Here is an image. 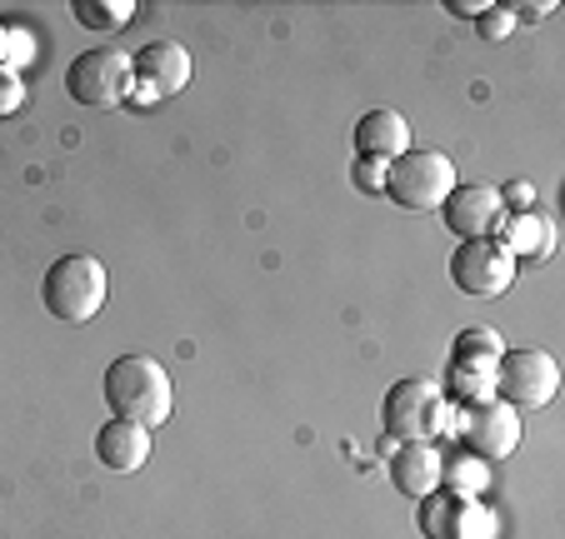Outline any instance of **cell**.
<instances>
[{"instance_id":"cell-11","label":"cell","mask_w":565,"mask_h":539,"mask_svg":"<svg viewBox=\"0 0 565 539\" xmlns=\"http://www.w3.org/2000/svg\"><path fill=\"white\" fill-rule=\"evenodd\" d=\"M191 85V51L181 41H150L146 51L136 55V90L140 100L156 96H181Z\"/></svg>"},{"instance_id":"cell-17","label":"cell","mask_w":565,"mask_h":539,"mask_svg":"<svg viewBox=\"0 0 565 539\" xmlns=\"http://www.w3.org/2000/svg\"><path fill=\"white\" fill-rule=\"evenodd\" d=\"M486 460H476V455H456V460H446V470H440V485L450 489V495H460V499H480L486 495Z\"/></svg>"},{"instance_id":"cell-5","label":"cell","mask_w":565,"mask_h":539,"mask_svg":"<svg viewBox=\"0 0 565 539\" xmlns=\"http://www.w3.org/2000/svg\"><path fill=\"white\" fill-rule=\"evenodd\" d=\"M440 430H456V405L446 400V390L436 380H395L385 395V434L406 444Z\"/></svg>"},{"instance_id":"cell-10","label":"cell","mask_w":565,"mask_h":539,"mask_svg":"<svg viewBox=\"0 0 565 539\" xmlns=\"http://www.w3.org/2000/svg\"><path fill=\"white\" fill-rule=\"evenodd\" d=\"M440 220L460 240H495V230L505 225V201L495 185H456L440 205Z\"/></svg>"},{"instance_id":"cell-12","label":"cell","mask_w":565,"mask_h":539,"mask_svg":"<svg viewBox=\"0 0 565 539\" xmlns=\"http://www.w3.org/2000/svg\"><path fill=\"white\" fill-rule=\"evenodd\" d=\"M440 470H446V455H440L430 440H406L391 455L395 489H401V495H411V499L436 495V489H440Z\"/></svg>"},{"instance_id":"cell-16","label":"cell","mask_w":565,"mask_h":539,"mask_svg":"<svg viewBox=\"0 0 565 539\" xmlns=\"http://www.w3.org/2000/svg\"><path fill=\"white\" fill-rule=\"evenodd\" d=\"M460 509H466V499L450 495V489L446 495H440V489L426 495L420 499V535L426 539H456L460 535Z\"/></svg>"},{"instance_id":"cell-18","label":"cell","mask_w":565,"mask_h":539,"mask_svg":"<svg viewBox=\"0 0 565 539\" xmlns=\"http://www.w3.org/2000/svg\"><path fill=\"white\" fill-rule=\"evenodd\" d=\"M71 11L81 15V25H90V31H116V25H130V0H75Z\"/></svg>"},{"instance_id":"cell-14","label":"cell","mask_w":565,"mask_h":539,"mask_svg":"<svg viewBox=\"0 0 565 539\" xmlns=\"http://www.w3.org/2000/svg\"><path fill=\"white\" fill-rule=\"evenodd\" d=\"M355 150L371 160H395L411 150V120L401 110H371L355 120Z\"/></svg>"},{"instance_id":"cell-15","label":"cell","mask_w":565,"mask_h":539,"mask_svg":"<svg viewBox=\"0 0 565 539\" xmlns=\"http://www.w3.org/2000/svg\"><path fill=\"white\" fill-rule=\"evenodd\" d=\"M495 235H501L511 260H551V250H555V220H545L535 211L505 215V225Z\"/></svg>"},{"instance_id":"cell-24","label":"cell","mask_w":565,"mask_h":539,"mask_svg":"<svg viewBox=\"0 0 565 539\" xmlns=\"http://www.w3.org/2000/svg\"><path fill=\"white\" fill-rule=\"evenodd\" d=\"M501 201H511V205H521V211H525V205L535 201V191H531V185H511V191H505Z\"/></svg>"},{"instance_id":"cell-20","label":"cell","mask_w":565,"mask_h":539,"mask_svg":"<svg viewBox=\"0 0 565 539\" xmlns=\"http://www.w3.org/2000/svg\"><path fill=\"white\" fill-rule=\"evenodd\" d=\"M385 165H391V160H371V155L355 160V170H351L355 191H385Z\"/></svg>"},{"instance_id":"cell-8","label":"cell","mask_w":565,"mask_h":539,"mask_svg":"<svg viewBox=\"0 0 565 539\" xmlns=\"http://www.w3.org/2000/svg\"><path fill=\"white\" fill-rule=\"evenodd\" d=\"M456 434L466 440V450L476 460H505L521 444V410L501 400H480V405H456Z\"/></svg>"},{"instance_id":"cell-6","label":"cell","mask_w":565,"mask_h":539,"mask_svg":"<svg viewBox=\"0 0 565 539\" xmlns=\"http://www.w3.org/2000/svg\"><path fill=\"white\" fill-rule=\"evenodd\" d=\"M561 390V365L545 349H501L495 359V395L511 410H541Z\"/></svg>"},{"instance_id":"cell-19","label":"cell","mask_w":565,"mask_h":539,"mask_svg":"<svg viewBox=\"0 0 565 539\" xmlns=\"http://www.w3.org/2000/svg\"><path fill=\"white\" fill-rule=\"evenodd\" d=\"M491 535H495L491 509L480 505V499H466V509H460V535L456 539H491Z\"/></svg>"},{"instance_id":"cell-3","label":"cell","mask_w":565,"mask_h":539,"mask_svg":"<svg viewBox=\"0 0 565 539\" xmlns=\"http://www.w3.org/2000/svg\"><path fill=\"white\" fill-rule=\"evenodd\" d=\"M456 185L460 180H456V165H450L446 150L411 145L406 155H395L391 165H385V195H391L401 211H440Z\"/></svg>"},{"instance_id":"cell-2","label":"cell","mask_w":565,"mask_h":539,"mask_svg":"<svg viewBox=\"0 0 565 539\" xmlns=\"http://www.w3.org/2000/svg\"><path fill=\"white\" fill-rule=\"evenodd\" d=\"M41 300L61 325H86L106 305V265L96 255H61L41 280Z\"/></svg>"},{"instance_id":"cell-21","label":"cell","mask_w":565,"mask_h":539,"mask_svg":"<svg viewBox=\"0 0 565 539\" xmlns=\"http://www.w3.org/2000/svg\"><path fill=\"white\" fill-rule=\"evenodd\" d=\"M511 31H515V15L505 11V6H486V15H480V35H486V41H505Z\"/></svg>"},{"instance_id":"cell-23","label":"cell","mask_w":565,"mask_h":539,"mask_svg":"<svg viewBox=\"0 0 565 539\" xmlns=\"http://www.w3.org/2000/svg\"><path fill=\"white\" fill-rule=\"evenodd\" d=\"M555 11V0H535V6H515V21H535V15H551Z\"/></svg>"},{"instance_id":"cell-26","label":"cell","mask_w":565,"mask_h":539,"mask_svg":"<svg viewBox=\"0 0 565 539\" xmlns=\"http://www.w3.org/2000/svg\"><path fill=\"white\" fill-rule=\"evenodd\" d=\"M0 35H6V31H0Z\"/></svg>"},{"instance_id":"cell-9","label":"cell","mask_w":565,"mask_h":539,"mask_svg":"<svg viewBox=\"0 0 565 539\" xmlns=\"http://www.w3.org/2000/svg\"><path fill=\"white\" fill-rule=\"evenodd\" d=\"M450 280L470 300H501L515 280V260L505 255L501 240H460L450 255Z\"/></svg>"},{"instance_id":"cell-1","label":"cell","mask_w":565,"mask_h":539,"mask_svg":"<svg viewBox=\"0 0 565 539\" xmlns=\"http://www.w3.org/2000/svg\"><path fill=\"white\" fill-rule=\"evenodd\" d=\"M106 405L116 410V420H136L146 430L171 420L175 410V390H171V375L166 365L150 355H120L110 359L106 370Z\"/></svg>"},{"instance_id":"cell-4","label":"cell","mask_w":565,"mask_h":539,"mask_svg":"<svg viewBox=\"0 0 565 539\" xmlns=\"http://www.w3.org/2000/svg\"><path fill=\"white\" fill-rule=\"evenodd\" d=\"M65 90H71L75 106H90V110H116L136 96V55L126 51H86L75 55L71 71H65Z\"/></svg>"},{"instance_id":"cell-22","label":"cell","mask_w":565,"mask_h":539,"mask_svg":"<svg viewBox=\"0 0 565 539\" xmlns=\"http://www.w3.org/2000/svg\"><path fill=\"white\" fill-rule=\"evenodd\" d=\"M25 106V85L15 80L11 71H6V65H0V120L6 116H15V110Z\"/></svg>"},{"instance_id":"cell-13","label":"cell","mask_w":565,"mask_h":539,"mask_svg":"<svg viewBox=\"0 0 565 539\" xmlns=\"http://www.w3.org/2000/svg\"><path fill=\"white\" fill-rule=\"evenodd\" d=\"M96 460L106 470H116V475H136L140 465L150 460V430L136 420H110L100 424L96 434Z\"/></svg>"},{"instance_id":"cell-7","label":"cell","mask_w":565,"mask_h":539,"mask_svg":"<svg viewBox=\"0 0 565 539\" xmlns=\"http://www.w3.org/2000/svg\"><path fill=\"white\" fill-rule=\"evenodd\" d=\"M495 359H501V335L495 330H466L450 349V395L456 405H480L495 395Z\"/></svg>"},{"instance_id":"cell-25","label":"cell","mask_w":565,"mask_h":539,"mask_svg":"<svg viewBox=\"0 0 565 539\" xmlns=\"http://www.w3.org/2000/svg\"><path fill=\"white\" fill-rule=\"evenodd\" d=\"M450 11L456 15H486V6H480V0H450Z\"/></svg>"}]
</instances>
